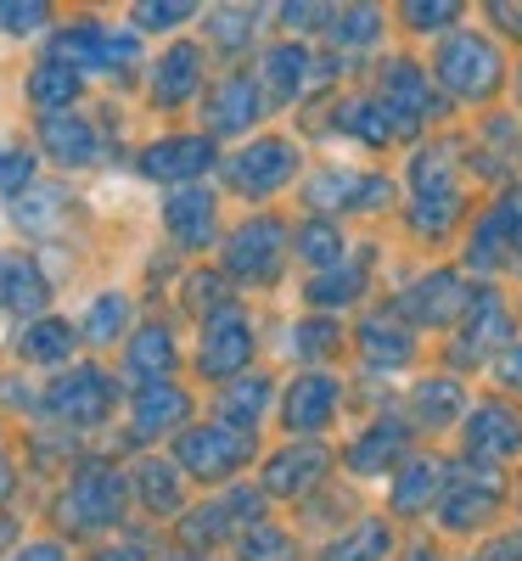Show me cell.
<instances>
[{
    "instance_id": "obj_1",
    "label": "cell",
    "mask_w": 522,
    "mask_h": 561,
    "mask_svg": "<svg viewBox=\"0 0 522 561\" xmlns=\"http://www.w3.org/2000/svg\"><path fill=\"white\" fill-rule=\"evenodd\" d=\"M461 180H455V152L450 147H421L410 158V197H405V219L421 242H444L455 219H461Z\"/></svg>"
},
{
    "instance_id": "obj_2",
    "label": "cell",
    "mask_w": 522,
    "mask_h": 561,
    "mask_svg": "<svg viewBox=\"0 0 522 561\" xmlns=\"http://www.w3.org/2000/svg\"><path fill=\"white\" fill-rule=\"evenodd\" d=\"M427 79H439L455 102H489L495 90L506 84V57H500V45L478 28H450L439 39V51H433V73Z\"/></svg>"
},
{
    "instance_id": "obj_3",
    "label": "cell",
    "mask_w": 522,
    "mask_h": 561,
    "mask_svg": "<svg viewBox=\"0 0 522 561\" xmlns=\"http://www.w3.org/2000/svg\"><path fill=\"white\" fill-rule=\"evenodd\" d=\"M506 500V472L500 466H478V460H450L444 466V489H439V528L450 534H478L489 528V517Z\"/></svg>"
},
{
    "instance_id": "obj_4",
    "label": "cell",
    "mask_w": 522,
    "mask_h": 561,
    "mask_svg": "<svg viewBox=\"0 0 522 561\" xmlns=\"http://www.w3.org/2000/svg\"><path fill=\"white\" fill-rule=\"evenodd\" d=\"M298 140H287V135H259V140H248L242 152H230L225 158V180H230V192H242L248 203H264V197H275V192H287L293 185V174H298Z\"/></svg>"
},
{
    "instance_id": "obj_5",
    "label": "cell",
    "mask_w": 522,
    "mask_h": 561,
    "mask_svg": "<svg viewBox=\"0 0 522 561\" xmlns=\"http://www.w3.org/2000/svg\"><path fill=\"white\" fill-rule=\"evenodd\" d=\"M376 107L388 113V124H394L399 140L421 135V124L439 113V96H433L427 68L416 57H388L383 68H376Z\"/></svg>"
},
{
    "instance_id": "obj_6",
    "label": "cell",
    "mask_w": 522,
    "mask_h": 561,
    "mask_svg": "<svg viewBox=\"0 0 522 561\" xmlns=\"http://www.w3.org/2000/svg\"><path fill=\"white\" fill-rule=\"evenodd\" d=\"M287 248H293L287 225L270 219V214H259V219H248V225L230 230V242H225V270L242 280V287H275V280H281V264H287Z\"/></svg>"
},
{
    "instance_id": "obj_7",
    "label": "cell",
    "mask_w": 522,
    "mask_h": 561,
    "mask_svg": "<svg viewBox=\"0 0 522 561\" xmlns=\"http://www.w3.org/2000/svg\"><path fill=\"white\" fill-rule=\"evenodd\" d=\"M253 348H259V332H253V320L225 304L203 320V337H197V370L214 382H236L242 370L253 365Z\"/></svg>"
},
{
    "instance_id": "obj_8",
    "label": "cell",
    "mask_w": 522,
    "mask_h": 561,
    "mask_svg": "<svg viewBox=\"0 0 522 561\" xmlns=\"http://www.w3.org/2000/svg\"><path fill=\"white\" fill-rule=\"evenodd\" d=\"M472 280L461 275V270H427V275H416L410 287L399 293V320H410V325H433V332H450V325H461V314L472 309Z\"/></svg>"
},
{
    "instance_id": "obj_9",
    "label": "cell",
    "mask_w": 522,
    "mask_h": 561,
    "mask_svg": "<svg viewBox=\"0 0 522 561\" xmlns=\"http://www.w3.org/2000/svg\"><path fill=\"white\" fill-rule=\"evenodd\" d=\"M248 455H253V438L219 427V421H208V427H185L180 444H174V466H180L185 478H203V483L236 478Z\"/></svg>"
},
{
    "instance_id": "obj_10",
    "label": "cell",
    "mask_w": 522,
    "mask_h": 561,
    "mask_svg": "<svg viewBox=\"0 0 522 561\" xmlns=\"http://www.w3.org/2000/svg\"><path fill=\"white\" fill-rule=\"evenodd\" d=\"M506 343H511V309H506V298L495 287H478V293H472V309L461 314V337L450 348V365L455 370L489 365Z\"/></svg>"
},
{
    "instance_id": "obj_11",
    "label": "cell",
    "mask_w": 522,
    "mask_h": 561,
    "mask_svg": "<svg viewBox=\"0 0 522 561\" xmlns=\"http://www.w3.org/2000/svg\"><path fill=\"white\" fill-rule=\"evenodd\" d=\"M338 415H343V382L331 377V370H298L287 382V393H281V421H287V433L304 438V444L315 433H326Z\"/></svg>"
},
{
    "instance_id": "obj_12",
    "label": "cell",
    "mask_w": 522,
    "mask_h": 561,
    "mask_svg": "<svg viewBox=\"0 0 522 561\" xmlns=\"http://www.w3.org/2000/svg\"><path fill=\"white\" fill-rule=\"evenodd\" d=\"M461 444H466V460L478 466H506L522 455V415L506 404V399H484L461 415Z\"/></svg>"
},
{
    "instance_id": "obj_13",
    "label": "cell",
    "mask_w": 522,
    "mask_h": 561,
    "mask_svg": "<svg viewBox=\"0 0 522 561\" xmlns=\"http://www.w3.org/2000/svg\"><path fill=\"white\" fill-rule=\"evenodd\" d=\"M124 500H129L124 478L113 466L90 460V466H79V478L63 494V517H68V528H113L124 517Z\"/></svg>"
},
{
    "instance_id": "obj_14",
    "label": "cell",
    "mask_w": 522,
    "mask_h": 561,
    "mask_svg": "<svg viewBox=\"0 0 522 561\" xmlns=\"http://www.w3.org/2000/svg\"><path fill=\"white\" fill-rule=\"evenodd\" d=\"M253 523H264V489L242 483V489H225L219 500L197 505L192 517L180 523V534H185V545H219L230 534H248Z\"/></svg>"
},
{
    "instance_id": "obj_15",
    "label": "cell",
    "mask_w": 522,
    "mask_h": 561,
    "mask_svg": "<svg viewBox=\"0 0 522 561\" xmlns=\"http://www.w3.org/2000/svg\"><path fill=\"white\" fill-rule=\"evenodd\" d=\"M45 410H52L57 421H68V427H97V421L113 410V377L97 370V365H73L45 388Z\"/></svg>"
},
{
    "instance_id": "obj_16",
    "label": "cell",
    "mask_w": 522,
    "mask_h": 561,
    "mask_svg": "<svg viewBox=\"0 0 522 561\" xmlns=\"http://www.w3.org/2000/svg\"><path fill=\"white\" fill-rule=\"evenodd\" d=\"M135 34H118L107 23H73L52 39V62H68L73 73L79 68H129L135 62Z\"/></svg>"
},
{
    "instance_id": "obj_17",
    "label": "cell",
    "mask_w": 522,
    "mask_h": 561,
    "mask_svg": "<svg viewBox=\"0 0 522 561\" xmlns=\"http://www.w3.org/2000/svg\"><path fill=\"white\" fill-rule=\"evenodd\" d=\"M522 242V214L511 197H495L478 219H472V237H466V270H478V275H495L506 270L511 248Z\"/></svg>"
},
{
    "instance_id": "obj_18",
    "label": "cell",
    "mask_w": 522,
    "mask_h": 561,
    "mask_svg": "<svg viewBox=\"0 0 522 561\" xmlns=\"http://www.w3.org/2000/svg\"><path fill=\"white\" fill-rule=\"evenodd\" d=\"M354 348H360V365L371 370V377H388V370H405L416 359V332L399 314L376 309L354 325Z\"/></svg>"
},
{
    "instance_id": "obj_19",
    "label": "cell",
    "mask_w": 522,
    "mask_h": 561,
    "mask_svg": "<svg viewBox=\"0 0 522 561\" xmlns=\"http://www.w3.org/2000/svg\"><path fill=\"white\" fill-rule=\"evenodd\" d=\"M214 169V140L208 135H163L140 152V174L158 185H197V174Z\"/></svg>"
},
{
    "instance_id": "obj_20",
    "label": "cell",
    "mask_w": 522,
    "mask_h": 561,
    "mask_svg": "<svg viewBox=\"0 0 522 561\" xmlns=\"http://www.w3.org/2000/svg\"><path fill=\"white\" fill-rule=\"evenodd\" d=\"M259 113H264V90H259L253 73H225V79H214L208 102H203L208 135H248V129L259 124Z\"/></svg>"
},
{
    "instance_id": "obj_21",
    "label": "cell",
    "mask_w": 522,
    "mask_h": 561,
    "mask_svg": "<svg viewBox=\"0 0 522 561\" xmlns=\"http://www.w3.org/2000/svg\"><path fill=\"white\" fill-rule=\"evenodd\" d=\"M466 410H472L466 382L455 370H433V377H421L410 388V433H450Z\"/></svg>"
},
{
    "instance_id": "obj_22",
    "label": "cell",
    "mask_w": 522,
    "mask_h": 561,
    "mask_svg": "<svg viewBox=\"0 0 522 561\" xmlns=\"http://www.w3.org/2000/svg\"><path fill=\"white\" fill-rule=\"evenodd\" d=\"M405 449H410V421H399V415H376L365 433L349 438L343 466H349L354 478H383L388 466L405 460Z\"/></svg>"
},
{
    "instance_id": "obj_23",
    "label": "cell",
    "mask_w": 522,
    "mask_h": 561,
    "mask_svg": "<svg viewBox=\"0 0 522 561\" xmlns=\"http://www.w3.org/2000/svg\"><path fill=\"white\" fill-rule=\"evenodd\" d=\"M315 73V51L304 39H281L259 57V90H264V107H287L304 96V84Z\"/></svg>"
},
{
    "instance_id": "obj_24",
    "label": "cell",
    "mask_w": 522,
    "mask_h": 561,
    "mask_svg": "<svg viewBox=\"0 0 522 561\" xmlns=\"http://www.w3.org/2000/svg\"><path fill=\"white\" fill-rule=\"evenodd\" d=\"M163 225L180 248H208L219 225V197L208 185H180V192L163 197Z\"/></svg>"
},
{
    "instance_id": "obj_25",
    "label": "cell",
    "mask_w": 522,
    "mask_h": 561,
    "mask_svg": "<svg viewBox=\"0 0 522 561\" xmlns=\"http://www.w3.org/2000/svg\"><path fill=\"white\" fill-rule=\"evenodd\" d=\"M326 472H331V455H326L320 444H287L281 455L264 460V494L298 500V494H309Z\"/></svg>"
},
{
    "instance_id": "obj_26",
    "label": "cell",
    "mask_w": 522,
    "mask_h": 561,
    "mask_svg": "<svg viewBox=\"0 0 522 561\" xmlns=\"http://www.w3.org/2000/svg\"><path fill=\"white\" fill-rule=\"evenodd\" d=\"M444 466L439 455H405L394 466V483H388V505L399 517H421L427 505H439V489H444Z\"/></svg>"
},
{
    "instance_id": "obj_27",
    "label": "cell",
    "mask_w": 522,
    "mask_h": 561,
    "mask_svg": "<svg viewBox=\"0 0 522 561\" xmlns=\"http://www.w3.org/2000/svg\"><path fill=\"white\" fill-rule=\"evenodd\" d=\"M270 399H275V382L264 370H242V377L225 382V393H219V427L253 438V427L270 415Z\"/></svg>"
},
{
    "instance_id": "obj_28",
    "label": "cell",
    "mask_w": 522,
    "mask_h": 561,
    "mask_svg": "<svg viewBox=\"0 0 522 561\" xmlns=\"http://www.w3.org/2000/svg\"><path fill=\"white\" fill-rule=\"evenodd\" d=\"M203 84V51L197 45H169V51L152 62V102L158 107H185Z\"/></svg>"
},
{
    "instance_id": "obj_29",
    "label": "cell",
    "mask_w": 522,
    "mask_h": 561,
    "mask_svg": "<svg viewBox=\"0 0 522 561\" xmlns=\"http://www.w3.org/2000/svg\"><path fill=\"white\" fill-rule=\"evenodd\" d=\"M185 415H192V399H185V388L174 382H152L135 393V438H163V433H180Z\"/></svg>"
},
{
    "instance_id": "obj_30",
    "label": "cell",
    "mask_w": 522,
    "mask_h": 561,
    "mask_svg": "<svg viewBox=\"0 0 522 561\" xmlns=\"http://www.w3.org/2000/svg\"><path fill=\"white\" fill-rule=\"evenodd\" d=\"M39 140H45V152H52L57 163H68V169H90V163L102 158L97 129H90L84 118H73V113L45 118V124H39Z\"/></svg>"
},
{
    "instance_id": "obj_31",
    "label": "cell",
    "mask_w": 522,
    "mask_h": 561,
    "mask_svg": "<svg viewBox=\"0 0 522 561\" xmlns=\"http://www.w3.org/2000/svg\"><path fill=\"white\" fill-rule=\"evenodd\" d=\"M124 370H129L140 388L169 382V370H174V337H169V325H140V332L129 337V348H124Z\"/></svg>"
},
{
    "instance_id": "obj_32",
    "label": "cell",
    "mask_w": 522,
    "mask_h": 561,
    "mask_svg": "<svg viewBox=\"0 0 522 561\" xmlns=\"http://www.w3.org/2000/svg\"><path fill=\"white\" fill-rule=\"evenodd\" d=\"M52 287H45V275L23 259V253H0V309L12 314H39Z\"/></svg>"
},
{
    "instance_id": "obj_33",
    "label": "cell",
    "mask_w": 522,
    "mask_h": 561,
    "mask_svg": "<svg viewBox=\"0 0 522 561\" xmlns=\"http://www.w3.org/2000/svg\"><path fill=\"white\" fill-rule=\"evenodd\" d=\"M365 293V259H343L338 270H320L309 287H304V304L309 309H326V314H343L349 304H360Z\"/></svg>"
},
{
    "instance_id": "obj_34",
    "label": "cell",
    "mask_w": 522,
    "mask_h": 561,
    "mask_svg": "<svg viewBox=\"0 0 522 561\" xmlns=\"http://www.w3.org/2000/svg\"><path fill=\"white\" fill-rule=\"evenodd\" d=\"M331 124H338V135L360 140V147H388V140H399L388 113L376 107V96H343L338 107H331Z\"/></svg>"
},
{
    "instance_id": "obj_35",
    "label": "cell",
    "mask_w": 522,
    "mask_h": 561,
    "mask_svg": "<svg viewBox=\"0 0 522 561\" xmlns=\"http://www.w3.org/2000/svg\"><path fill=\"white\" fill-rule=\"evenodd\" d=\"M79 73L68 68V62H52V57H45V62H34V73H29V102L45 113V118H57V113H68L73 102H79Z\"/></svg>"
},
{
    "instance_id": "obj_36",
    "label": "cell",
    "mask_w": 522,
    "mask_h": 561,
    "mask_svg": "<svg viewBox=\"0 0 522 561\" xmlns=\"http://www.w3.org/2000/svg\"><path fill=\"white\" fill-rule=\"evenodd\" d=\"M388 550H394V528L383 517H360L349 534H338L320 550V561H388Z\"/></svg>"
},
{
    "instance_id": "obj_37",
    "label": "cell",
    "mask_w": 522,
    "mask_h": 561,
    "mask_svg": "<svg viewBox=\"0 0 522 561\" xmlns=\"http://www.w3.org/2000/svg\"><path fill=\"white\" fill-rule=\"evenodd\" d=\"M320 34L338 45V51H371V45L383 39V12L376 7H331Z\"/></svg>"
},
{
    "instance_id": "obj_38",
    "label": "cell",
    "mask_w": 522,
    "mask_h": 561,
    "mask_svg": "<svg viewBox=\"0 0 522 561\" xmlns=\"http://www.w3.org/2000/svg\"><path fill=\"white\" fill-rule=\"evenodd\" d=\"M293 248H298V259H304L309 270H338V264L349 259V237H343L338 219H304L298 237H293Z\"/></svg>"
},
{
    "instance_id": "obj_39",
    "label": "cell",
    "mask_w": 522,
    "mask_h": 561,
    "mask_svg": "<svg viewBox=\"0 0 522 561\" xmlns=\"http://www.w3.org/2000/svg\"><path fill=\"white\" fill-rule=\"evenodd\" d=\"M135 489H140V500H147V511H158V517H180V505H185V494H180V466H169V460H140V466H135Z\"/></svg>"
},
{
    "instance_id": "obj_40",
    "label": "cell",
    "mask_w": 522,
    "mask_h": 561,
    "mask_svg": "<svg viewBox=\"0 0 522 561\" xmlns=\"http://www.w3.org/2000/svg\"><path fill=\"white\" fill-rule=\"evenodd\" d=\"M73 343H79V332H73L68 320H34L29 332L18 337V354L29 365H63L73 354Z\"/></svg>"
},
{
    "instance_id": "obj_41",
    "label": "cell",
    "mask_w": 522,
    "mask_h": 561,
    "mask_svg": "<svg viewBox=\"0 0 522 561\" xmlns=\"http://www.w3.org/2000/svg\"><path fill=\"white\" fill-rule=\"evenodd\" d=\"M63 208H68L63 185H29V192H18V203H12V219L29 230V237H45Z\"/></svg>"
},
{
    "instance_id": "obj_42",
    "label": "cell",
    "mask_w": 522,
    "mask_h": 561,
    "mask_svg": "<svg viewBox=\"0 0 522 561\" xmlns=\"http://www.w3.org/2000/svg\"><path fill=\"white\" fill-rule=\"evenodd\" d=\"M287 343H293V354H298V359H304L309 370H320V359H326L331 348L343 343V325L331 320V314H320V320H298Z\"/></svg>"
},
{
    "instance_id": "obj_43",
    "label": "cell",
    "mask_w": 522,
    "mask_h": 561,
    "mask_svg": "<svg viewBox=\"0 0 522 561\" xmlns=\"http://www.w3.org/2000/svg\"><path fill=\"white\" fill-rule=\"evenodd\" d=\"M354 185H360V174L354 169H320L315 180H309V208H315V219H326L331 208H354Z\"/></svg>"
},
{
    "instance_id": "obj_44",
    "label": "cell",
    "mask_w": 522,
    "mask_h": 561,
    "mask_svg": "<svg viewBox=\"0 0 522 561\" xmlns=\"http://www.w3.org/2000/svg\"><path fill=\"white\" fill-rule=\"evenodd\" d=\"M124 325H129V298L124 293H102L97 304H90V314H84V337L90 343H118Z\"/></svg>"
},
{
    "instance_id": "obj_45",
    "label": "cell",
    "mask_w": 522,
    "mask_h": 561,
    "mask_svg": "<svg viewBox=\"0 0 522 561\" xmlns=\"http://www.w3.org/2000/svg\"><path fill=\"white\" fill-rule=\"evenodd\" d=\"M236 550L242 561H293V534L275 523H253L248 534H236Z\"/></svg>"
},
{
    "instance_id": "obj_46",
    "label": "cell",
    "mask_w": 522,
    "mask_h": 561,
    "mask_svg": "<svg viewBox=\"0 0 522 561\" xmlns=\"http://www.w3.org/2000/svg\"><path fill=\"white\" fill-rule=\"evenodd\" d=\"M253 28H259V12L248 7H225L208 18V39L219 45V51H242V45H253Z\"/></svg>"
},
{
    "instance_id": "obj_47",
    "label": "cell",
    "mask_w": 522,
    "mask_h": 561,
    "mask_svg": "<svg viewBox=\"0 0 522 561\" xmlns=\"http://www.w3.org/2000/svg\"><path fill=\"white\" fill-rule=\"evenodd\" d=\"M34 180V152L29 147H12V140H0V192H29Z\"/></svg>"
},
{
    "instance_id": "obj_48",
    "label": "cell",
    "mask_w": 522,
    "mask_h": 561,
    "mask_svg": "<svg viewBox=\"0 0 522 561\" xmlns=\"http://www.w3.org/2000/svg\"><path fill=\"white\" fill-rule=\"evenodd\" d=\"M399 12H405V23H410L416 34H427V28H433V34L461 28V7H455V0H433V7H399Z\"/></svg>"
},
{
    "instance_id": "obj_49",
    "label": "cell",
    "mask_w": 522,
    "mask_h": 561,
    "mask_svg": "<svg viewBox=\"0 0 522 561\" xmlns=\"http://www.w3.org/2000/svg\"><path fill=\"white\" fill-rule=\"evenodd\" d=\"M197 7H185V0H147V7H135V28H180Z\"/></svg>"
},
{
    "instance_id": "obj_50",
    "label": "cell",
    "mask_w": 522,
    "mask_h": 561,
    "mask_svg": "<svg viewBox=\"0 0 522 561\" xmlns=\"http://www.w3.org/2000/svg\"><path fill=\"white\" fill-rule=\"evenodd\" d=\"M45 18H52L45 0H7L0 7V28H12V34H34V28H45Z\"/></svg>"
},
{
    "instance_id": "obj_51",
    "label": "cell",
    "mask_w": 522,
    "mask_h": 561,
    "mask_svg": "<svg viewBox=\"0 0 522 561\" xmlns=\"http://www.w3.org/2000/svg\"><path fill=\"white\" fill-rule=\"evenodd\" d=\"M185 304H192V309L208 320L214 309L230 304V293H225V280H219V275H192V280H185Z\"/></svg>"
},
{
    "instance_id": "obj_52",
    "label": "cell",
    "mask_w": 522,
    "mask_h": 561,
    "mask_svg": "<svg viewBox=\"0 0 522 561\" xmlns=\"http://www.w3.org/2000/svg\"><path fill=\"white\" fill-rule=\"evenodd\" d=\"M489 365H495V382H500V388L522 393V343H517V337H511V343H506Z\"/></svg>"
},
{
    "instance_id": "obj_53",
    "label": "cell",
    "mask_w": 522,
    "mask_h": 561,
    "mask_svg": "<svg viewBox=\"0 0 522 561\" xmlns=\"http://www.w3.org/2000/svg\"><path fill=\"white\" fill-rule=\"evenodd\" d=\"M331 7H281V23L287 28H326Z\"/></svg>"
},
{
    "instance_id": "obj_54",
    "label": "cell",
    "mask_w": 522,
    "mask_h": 561,
    "mask_svg": "<svg viewBox=\"0 0 522 561\" xmlns=\"http://www.w3.org/2000/svg\"><path fill=\"white\" fill-rule=\"evenodd\" d=\"M495 28H506L511 39H522V7H484Z\"/></svg>"
},
{
    "instance_id": "obj_55",
    "label": "cell",
    "mask_w": 522,
    "mask_h": 561,
    "mask_svg": "<svg viewBox=\"0 0 522 561\" xmlns=\"http://www.w3.org/2000/svg\"><path fill=\"white\" fill-rule=\"evenodd\" d=\"M18 561H68V556H63V545H29V550H18Z\"/></svg>"
},
{
    "instance_id": "obj_56",
    "label": "cell",
    "mask_w": 522,
    "mask_h": 561,
    "mask_svg": "<svg viewBox=\"0 0 522 561\" xmlns=\"http://www.w3.org/2000/svg\"><path fill=\"white\" fill-rule=\"evenodd\" d=\"M97 561H140V556H135V550H102Z\"/></svg>"
},
{
    "instance_id": "obj_57",
    "label": "cell",
    "mask_w": 522,
    "mask_h": 561,
    "mask_svg": "<svg viewBox=\"0 0 522 561\" xmlns=\"http://www.w3.org/2000/svg\"><path fill=\"white\" fill-rule=\"evenodd\" d=\"M7 494H12V466L0 460V500H7Z\"/></svg>"
},
{
    "instance_id": "obj_58",
    "label": "cell",
    "mask_w": 522,
    "mask_h": 561,
    "mask_svg": "<svg viewBox=\"0 0 522 561\" xmlns=\"http://www.w3.org/2000/svg\"><path fill=\"white\" fill-rule=\"evenodd\" d=\"M405 561H439V556H433V550H427V545H416V550H410Z\"/></svg>"
},
{
    "instance_id": "obj_59",
    "label": "cell",
    "mask_w": 522,
    "mask_h": 561,
    "mask_svg": "<svg viewBox=\"0 0 522 561\" xmlns=\"http://www.w3.org/2000/svg\"><path fill=\"white\" fill-rule=\"evenodd\" d=\"M12 534H18V528H12L7 517H0V545H12Z\"/></svg>"
},
{
    "instance_id": "obj_60",
    "label": "cell",
    "mask_w": 522,
    "mask_h": 561,
    "mask_svg": "<svg viewBox=\"0 0 522 561\" xmlns=\"http://www.w3.org/2000/svg\"><path fill=\"white\" fill-rule=\"evenodd\" d=\"M163 561H203V556H163Z\"/></svg>"
},
{
    "instance_id": "obj_61",
    "label": "cell",
    "mask_w": 522,
    "mask_h": 561,
    "mask_svg": "<svg viewBox=\"0 0 522 561\" xmlns=\"http://www.w3.org/2000/svg\"><path fill=\"white\" fill-rule=\"evenodd\" d=\"M517 107H522V68H517Z\"/></svg>"
},
{
    "instance_id": "obj_62",
    "label": "cell",
    "mask_w": 522,
    "mask_h": 561,
    "mask_svg": "<svg viewBox=\"0 0 522 561\" xmlns=\"http://www.w3.org/2000/svg\"><path fill=\"white\" fill-rule=\"evenodd\" d=\"M517 511H522V478H517Z\"/></svg>"
}]
</instances>
